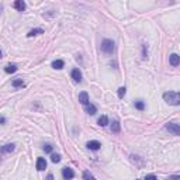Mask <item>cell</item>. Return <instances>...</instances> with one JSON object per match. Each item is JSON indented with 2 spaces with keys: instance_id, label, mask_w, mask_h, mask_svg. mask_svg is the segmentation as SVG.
Wrapping results in <instances>:
<instances>
[{
  "instance_id": "obj_12",
  "label": "cell",
  "mask_w": 180,
  "mask_h": 180,
  "mask_svg": "<svg viewBox=\"0 0 180 180\" xmlns=\"http://www.w3.org/2000/svg\"><path fill=\"white\" fill-rule=\"evenodd\" d=\"M120 130H121L120 123H118V121H113V124H111V131H113V132H116V134H118V132H120Z\"/></svg>"
},
{
  "instance_id": "obj_14",
  "label": "cell",
  "mask_w": 180,
  "mask_h": 180,
  "mask_svg": "<svg viewBox=\"0 0 180 180\" xmlns=\"http://www.w3.org/2000/svg\"><path fill=\"white\" fill-rule=\"evenodd\" d=\"M25 86V83H24L23 79H16V80H13V87H24Z\"/></svg>"
},
{
  "instance_id": "obj_8",
  "label": "cell",
  "mask_w": 180,
  "mask_h": 180,
  "mask_svg": "<svg viewBox=\"0 0 180 180\" xmlns=\"http://www.w3.org/2000/svg\"><path fill=\"white\" fill-rule=\"evenodd\" d=\"M79 102L82 103L83 106L89 104V94H87L86 92H82V93L79 94Z\"/></svg>"
},
{
  "instance_id": "obj_9",
  "label": "cell",
  "mask_w": 180,
  "mask_h": 180,
  "mask_svg": "<svg viewBox=\"0 0 180 180\" xmlns=\"http://www.w3.org/2000/svg\"><path fill=\"white\" fill-rule=\"evenodd\" d=\"M14 8L18 10V11H24V10H25V3H24V0H16V1H14Z\"/></svg>"
},
{
  "instance_id": "obj_16",
  "label": "cell",
  "mask_w": 180,
  "mask_h": 180,
  "mask_svg": "<svg viewBox=\"0 0 180 180\" xmlns=\"http://www.w3.org/2000/svg\"><path fill=\"white\" fill-rule=\"evenodd\" d=\"M97 123H99V125L106 127V125H107V124H109V118L106 117V116H102V117L99 118V121H97Z\"/></svg>"
},
{
  "instance_id": "obj_18",
  "label": "cell",
  "mask_w": 180,
  "mask_h": 180,
  "mask_svg": "<svg viewBox=\"0 0 180 180\" xmlns=\"http://www.w3.org/2000/svg\"><path fill=\"white\" fill-rule=\"evenodd\" d=\"M14 151V145L13 144H7L1 148V152H13Z\"/></svg>"
},
{
  "instance_id": "obj_23",
  "label": "cell",
  "mask_w": 180,
  "mask_h": 180,
  "mask_svg": "<svg viewBox=\"0 0 180 180\" xmlns=\"http://www.w3.org/2000/svg\"><path fill=\"white\" fill-rule=\"evenodd\" d=\"M83 179H93V174L90 172H85L83 173Z\"/></svg>"
},
{
  "instance_id": "obj_3",
  "label": "cell",
  "mask_w": 180,
  "mask_h": 180,
  "mask_svg": "<svg viewBox=\"0 0 180 180\" xmlns=\"http://www.w3.org/2000/svg\"><path fill=\"white\" fill-rule=\"evenodd\" d=\"M166 130L169 132H172L173 135H180V125L177 123H169V124H166Z\"/></svg>"
},
{
  "instance_id": "obj_25",
  "label": "cell",
  "mask_w": 180,
  "mask_h": 180,
  "mask_svg": "<svg viewBox=\"0 0 180 180\" xmlns=\"http://www.w3.org/2000/svg\"><path fill=\"white\" fill-rule=\"evenodd\" d=\"M0 58H1V51H0Z\"/></svg>"
},
{
  "instance_id": "obj_7",
  "label": "cell",
  "mask_w": 180,
  "mask_h": 180,
  "mask_svg": "<svg viewBox=\"0 0 180 180\" xmlns=\"http://www.w3.org/2000/svg\"><path fill=\"white\" fill-rule=\"evenodd\" d=\"M169 62H170L172 66H177V65L180 63V56L177 54H172L170 56H169Z\"/></svg>"
},
{
  "instance_id": "obj_13",
  "label": "cell",
  "mask_w": 180,
  "mask_h": 180,
  "mask_svg": "<svg viewBox=\"0 0 180 180\" xmlns=\"http://www.w3.org/2000/svg\"><path fill=\"white\" fill-rule=\"evenodd\" d=\"M39 34H44V30L42 28H34L28 32V37H34V35H39Z\"/></svg>"
},
{
  "instance_id": "obj_2",
  "label": "cell",
  "mask_w": 180,
  "mask_h": 180,
  "mask_svg": "<svg viewBox=\"0 0 180 180\" xmlns=\"http://www.w3.org/2000/svg\"><path fill=\"white\" fill-rule=\"evenodd\" d=\"M114 48H116L114 47V42L111 39H104L102 42V51L106 52V54H113Z\"/></svg>"
},
{
  "instance_id": "obj_24",
  "label": "cell",
  "mask_w": 180,
  "mask_h": 180,
  "mask_svg": "<svg viewBox=\"0 0 180 180\" xmlns=\"http://www.w3.org/2000/svg\"><path fill=\"white\" fill-rule=\"evenodd\" d=\"M146 179H156L155 174H146Z\"/></svg>"
},
{
  "instance_id": "obj_5",
  "label": "cell",
  "mask_w": 180,
  "mask_h": 180,
  "mask_svg": "<svg viewBox=\"0 0 180 180\" xmlns=\"http://www.w3.org/2000/svg\"><path fill=\"white\" fill-rule=\"evenodd\" d=\"M47 169V160L44 158H38L37 159V170H45Z\"/></svg>"
},
{
  "instance_id": "obj_17",
  "label": "cell",
  "mask_w": 180,
  "mask_h": 180,
  "mask_svg": "<svg viewBox=\"0 0 180 180\" xmlns=\"http://www.w3.org/2000/svg\"><path fill=\"white\" fill-rule=\"evenodd\" d=\"M4 71H6V73H14V72L17 71V66L10 63V65H7V66L4 68Z\"/></svg>"
},
{
  "instance_id": "obj_21",
  "label": "cell",
  "mask_w": 180,
  "mask_h": 180,
  "mask_svg": "<svg viewBox=\"0 0 180 180\" xmlns=\"http://www.w3.org/2000/svg\"><path fill=\"white\" fill-rule=\"evenodd\" d=\"M125 93H127L125 87H120V89H118V97H120V99H123V97L125 96Z\"/></svg>"
},
{
  "instance_id": "obj_4",
  "label": "cell",
  "mask_w": 180,
  "mask_h": 180,
  "mask_svg": "<svg viewBox=\"0 0 180 180\" xmlns=\"http://www.w3.org/2000/svg\"><path fill=\"white\" fill-rule=\"evenodd\" d=\"M62 177L63 179H73V177H75V173H73V170L69 169V167H63L62 169Z\"/></svg>"
},
{
  "instance_id": "obj_6",
  "label": "cell",
  "mask_w": 180,
  "mask_h": 180,
  "mask_svg": "<svg viewBox=\"0 0 180 180\" xmlns=\"http://www.w3.org/2000/svg\"><path fill=\"white\" fill-rule=\"evenodd\" d=\"M102 146V144L99 141H89L87 142V148L90 149V151H99Z\"/></svg>"
},
{
  "instance_id": "obj_10",
  "label": "cell",
  "mask_w": 180,
  "mask_h": 180,
  "mask_svg": "<svg viewBox=\"0 0 180 180\" xmlns=\"http://www.w3.org/2000/svg\"><path fill=\"white\" fill-rule=\"evenodd\" d=\"M71 76H72V79H73L75 82H80V80H82V73H80L79 69H73L72 73H71Z\"/></svg>"
},
{
  "instance_id": "obj_19",
  "label": "cell",
  "mask_w": 180,
  "mask_h": 180,
  "mask_svg": "<svg viewBox=\"0 0 180 180\" xmlns=\"http://www.w3.org/2000/svg\"><path fill=\"white\" fill-rule=\"evenodd\" d=\"M135 107H137L138 110H141V111H142V110L145 109V103L142 102V100H138V102H135Z\"/></svg>"
},
{
  "instance_id": "obj_22",
  "label": "cell",
  "mask_w": 180,
  "mask_h": 180,
  "mask_svg": "<svg viewBox=\"0 0 180 180\" xmlns=\"http://www.w3.org/2000/svg\"><path fill=\"white\" fill-rule=\"evenodd\" d=\"M44 151H45V152H48V153H51V152H52V145L47 144V145L44 146Z\"/></svg>"
},
{
  "instance_id": "obj_20",
  "label": "cell",
  "mask_w": 180,
  "mask_h": 180,
  "mask_svg": "<svg viewBox=\"0 0 180 180\" xmlns=\"http://www.w3.org/2000/svg\"><path fill=\"white\" fill-rule=\"evenodd\" d=\"M51 160H52L54 163H58V162H61V155H58V153H52V156H51Z\"/></svg>"
},
{
  "instance_id": "obj_15",
  "label": "cell",
  "mask_w": 180,
  "mask_h": 180,
  "mask_svg": "<svg viewBox=\"0 0 180 180\" xmlns=\"http://www.w3.org/2000/svg\"><path fill=\"white\" fill-rule=\"evenodd\" d=\"M87 106V113L90 114V116H94L96 113H97V109H96V106H93V104H86Z\"/></svg>"
},
{
  "instance_id": "obj_11",
  "label": "cell",
  "mask_w": 180,
  "mask_h": 180,
  "mask_svg": "<svg viewBox=\"0 0 180 180\" xmlns=\"http://www.w3.org/2000/svg\"><path fill=\"white\" fill-rule=\"evenodd\" d=\"M63 66H65V63H63L62 59H56V61L52 62V68L54 69H62Z\"/></svg>"
},
{
  "instance_id": "obj_1",
  "label": "cell",
  "mask_w": 180,
  "mask_h": 180,
  "mask_svg": "<svg viewBox=\"0 0 180 180\" xmlns=\"http://www.w3.org/2000/svg\"><path fill=\"white\" fill-rule=\"evenodd\" d=\"M163 99H165V102L172 104V106H179L180 104V96L176 92H166L163 94Z\"/></svg>"
}]
</instances>
